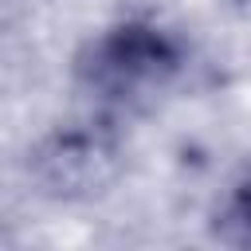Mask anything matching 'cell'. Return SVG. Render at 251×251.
I'll return each mask as SVG.
<instances>
[{
	"label": "cell",
	"instance_id": "6da1fadb",
	"mask_svg": "<svg viewBox=\"0 0 251 251\" xmlns=\"http://www.w3.org/2000/svg\"><path fill=\"white\" fill-rule=\"evenodd\" d=\"M173 67H176V55L157 31L122 27V31L106 35L94 47V59L86 63V75L106 94H133L141 86L161 82Z\"/></svg>",
	"mask_w": 251,
	"mask_h": 251
},
{
	"label": "cell",
	"instance_id": "7a4b0ae2",
	"mask_svg": "<svg viewBox=\"0 0 251 251\" xmlns=\"http://www.w3.org/2000/svg\"><path fill=\"white\" fill-rule=\"evenodd\" d=\"M110 169H114V149L102 137H90V133L55 137L35 157V176L59 196H75V192L98 188L110 176Z\"/></svg>",
	"mask_w": 251,
	"mask_h": 251
},
{
	"label": "cell",
	"instance_id": "3957f363",
	"mask_svg": "<svg viewBox=\"0 0 251 251\" xmlns=\"http://www.w3.org/2000/svg\"><path fill=\"white\" fill-rule=\"evenodd\" d=\"M220 227H224L227 239H235V243H251V180L227 200Z\"/></svg>",
	"mask_w": 251,
	"mask_h": 251
}]
</instances>
